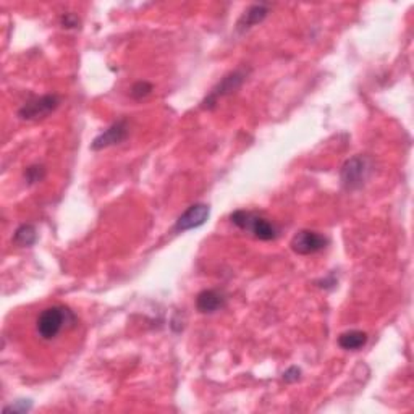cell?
Segmentation results:
<instances>
[{
	"instance_id": "cell-1",
	"label": "cell",
	"mask_w": 414,
	"mask_h": 414,
	"mask_svg": "<svg viewBox=\"0 0 414 414\" xmlns=\"http://www.w3.org/2000/svg\"><path fill=\"white\" fill-rule=\"evenodd\" d=\"M75 322L76 315L69 308L57 304V306L45 308L39 314L38 320H36V332L43 340L50 341L55 340L64 332V329L71 327Z\"/></svg>"
},
{
	"instance_id": "cell-2",
	"label": "cell",
	"mask_w": 414,
	"mask_h": 414,
	"mask_svg": "<svg viewBox=\"0 0 414 414\" xmlns=\"http://www.w3.org/2000/svg\"><path fill=\"white\" fill-rule=\"evenodd\" d=\"M231 224L238 227L243 231H250L252 236H256L257 240L262 241H271L276 240L278 236V229L272 224L271 220L262 217L257 212L251 210H235L230 215Z\"/></svg>"
},
{
	"instance_id": "cell-3",
	"label": "cell",
	"mask_w": 414,
	"mask_h": 414,
	"mask_svg": "<svg viewBox=\"0 0 414 414\" xmlns=\"http://www.w3.org/2000/svg\"><path fill=\"white\" fill-rule=\"evenodd\" d=\"M372 172V164L371 159L366 155H355L346 160L343 167L340 170V178L341 185L345 186V190L355 191L359 190L366 185V181L369 180Z\"/></svg>"
},
{
	"instance_id": "cell-4",
	"label": "cell",
	"mask_w": 414,
	"mask_h": 414,
	"mask_svg": "<svg viewBox=\"0 0 414 414\" xmlns=\"http://www.w3.org/2000/svg\"><path fill=\"white\" fill-rule=\"evenodd\" d=\"M248 73L245 70H235L229 73L227 76L222 78V81L217 83V85L212 87V91L206 96V99L201 102V107L206 108V110H212L215 108L217 102H219L222 97H227L236 92L243 86V83L246 81Z\"/></svg>"
},
{
	"instance_id": "cell-5",
	"label": "cell",
	"mask_w": 414,
	"mask_h": 414,
	"mask_svg": "<svg viewBox=\"0 0 414 414\" xmlns=\"http://www.w3.org/2000/svg\"><path fill=\"white\" fill-rule=\"evenodd\" d=\"M327 245H329V238L322 235V233L314 231V230L298 231L297 235L293 236L292 243H290L292 250L297 252V255H301V256L315 255V252L325 250Z\"/></svg>"
},
{
	"instance_id": "cell-6",
	"label": "cell",
	"mask_w": 414,
	"mask_h": 414,
	"mask_svg": "<svg viewBox=\"0 0 414 414\" xmlns=\"http://www.w3.org/2000/svg\"><path fill=\"white\" fill-rule=\"evenodd\" d=\"M60 106V97L57 94H45L38 99L26 102L18 110V117L23 120H38L50 115Z\"/></svg>"
},
{
	"instance_id": "cell-7",
	"label": "cell",
	"mask_w": 414,
	"mask_h": 414,
	"mask_svg": "<svg viewBox=\"0 0 414 414\" xmlns=\"http://www.w3.org/2000/svg\"><path fill=\"white\" fill-rule=\"evenodd\" d=\"M128 133H129V127L125 118L113 122L106 131H102L99 136L92 141L91 149L92 151H102V149L106 148L115 146V144H122L128 138Z\"/></svg>"
},
{
	"instance_id": "cell-8",
	"label": "cell",
	"mask_w": 414,
	"mask_h": 414,
	"mask_svg": "<svg viewBox=\"0 0 414 414\" xmlns=\"http://www.w3.org/2000/svg\"><path fill=\"white\" fill-rule=\"evenodd\" d=\"M209 215H210V207L207 204L199 203V204L190 206L188 209H186L183 214L178 217L173 230L181 233V231L199 229L201 225L206 224L207 219H209Z\"/></svg>"
},
{
	"instance_id": "cell-9",
	"label": "cell",
	"mask_w": 414,
	"mask_h": 414,
	"mask_svg": "<svg viewBox=\"0 0 414 414\" xmlns=\"http://www.w3.org/2000/svg\"><path fill=\"white\" fill-rule=\"evenodd\" d=\"M227 306V297L219 290H203L196 298V308L203 314H214Z\"/></svg>"
},
{
	"instance_id": "cell-10",
	"label": "cell",
	"mask_w": 414,
	"mask_h": 414,
	"mask_svg": "<svg viewBox=\"0 0 414 414\" xmlns=\"http://www.w3.org/2000/svg\"><path fill=\"white\" fill-rule=\"evenodd\" d=\"M269 10H271V7H269L267 3L251 5V7L241 15V18L238 20L236 29L240 31V33H246V31H250L252 26L262 23L264 20L267 18Z\"/></svg>"
},
{
	"instance_id": "cell-11",
	"label": "cell",
	"mask_w": 414,
	"mask_h": 414,
	"mask_svg": "<svg viewBox=\"0 0 414 414\" xmlns=\"http://www.w3.org/2000/svg\"><path fill=\"white\" fill-rule=\"evenodd\" d=\"M367 340H369V336L362 330H348V332H343L338 336V345L346 351H358L364 348Z\"/></svg>"
},
{
	"instance_id": "cell-12",
	"label": "cell",
	"mask_w": 414,
	"mask_h": 414,
	"mask_svg": "<svg viewBox=\"0 0 414 414\" xmlns=\"http://www.w3.org/2000/svg\"><path fill=\"white\" fill-rule=\"evenodd\" d=\"M13 241H15V245H18L22 248L33 246L34 243L38 241V230H36V227L31 225V224L20 225L18 229L15 230Z\"/></svg>"
},
{
	"instance_id": "cell-13",
	"label": "cell",
	"mask_w": 414,
	"mask_h": 414,
	"mask_svg": "<svg viewBox=\"0 0 414 414\" xmlns=\"http://www.w3.org/2000/svg\"><path fill=\"white\" fill-rule=\"evenodd\" d=\"M152 90H154V86L149 81H138L131 86L129 94H131L133 99L141 101V99H144V97H148L149 94H151Z\"/></svg>"
},
{
	"instance_id": "cell-14",
	"label": "cell",
	"mask_w": 414,
	"mask_h": 414,
	"mask_svg": "<svg viewBox=\"0 0 414 414\" xmlns=\"http://www.w3.org/2000/svg\"><path fill=\"white\" fill-rule=\"evenodd\" d=\"M24 178L28 181V185H36L39 181H43L45 178V167L44 165H29L24 172Z\"/></svg>"
},
{
	"instance_id": "cell-15",
	"label": "cell",
	"mask_w": 414,
	"mask_h": 414,
	"mask_svg": "<svg viewBox=\"0 0 414 414\" xmlns=\"http://www.w3.org/2000/svg\"><path fill=\"white\" fill-rule=\"evenodd\" d=\"M31 408H33V401L31 400H18V401H15L13 405H10V406H5L3 408V413H26V411H29Z\"/></svg>"
},
{
	"instance_id": "cell-16",
	"label": "cell",
	"mask_w": 414,
	"mask_h": 414,
	"mask_svg": "<svg viewBox=\"0 0 414 414\" xmlns=\"http://www.w3.org/2000/svg\"><path fill=\"white\" fill-rule=\"evenodd\" d=\"M301 374L303 372L298 366H292L283 372V380L288 382V384H294V382H298L299 379H301Z\"/></svg>"
},
{
	"instance_id": "cell-17",
	"label": "cell",
	"mask_w": 414,
	"mask_h": 414,
	"mask_svg": "<svg viewBox=\"0 0 414 414\" xmlns=\"http://www.w3.org/2000/svg\"><path fill=\"white\" fill-rule=\"evenodd\" d=\"M60 23L66 29H75V28H78V24H80V18H78L75 13H65V15H62Z\"/></svg>"
}]
</instances>
